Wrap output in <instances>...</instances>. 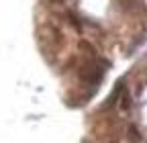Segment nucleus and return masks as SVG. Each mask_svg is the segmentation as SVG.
Segmentation results:
<instances>
[{
	"instance_id": "nucleus-1",
	"label": "nucleus",
	"mask_w": 147,
	"mask_h": 143,
	"mask_svg": "<svg viewBox=\"0 0 147 143\" xmlns=\"http://www.w3.org/2000/svg\"><path fill=\"white\" fill-rule=\"evenodd\" d=\"M129 133H131V139L139 141V135H137V129H135V127H131V129H129Z\"/></svg>"
},
{
	"instance_id": "nucleus-2",
	"label": "nucleus",
	"mask_w": 147,
	"mask_h": 143,
	"mask_svg": "<svg viewBox=\"0 0 147 143\" xmlns=\"http://www.w3.org/2000/svg\"><path fill=\"white\" fill-rule=\"evenodd\" d=\"M121 106H123L125 111L129 109V106H131V102H129V96H123V104H121Z\"/></svg>"
}]
</instances>
